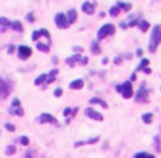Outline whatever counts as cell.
Returning <instances> with one entry per match:
<instances>
[{
  "instance_id": "cell-32",
  "label": "cell",
  "mask_w": 161,
  "mask_h": 158,
  "mask_svg": "<svg viewBox=\"0 0 161 158\" xmlns=\"http://www.w3.org/2000/svg\"><path fill=\"white\" fill-rule=\"evenodd\" d=\"M53 94H55L56 97H59V96L63 94V89H61V88H56V89H55V92H53Z\"/></svg>"
},
{
  "instance_id": "cell-22",
  "label": "cell",
  "mask_w": 161,
  "mask_h": 158,
  "mask_svg": "<svg viewBox=\"0 0 161 158\" xmlns=\"http://www.w3.org/2000/svg\"><path fill=\"white\" fill-rule=\"evenodd\" d=\"M8 111L11 113V114H17V116H23V110H22V108H19V106H17V108H9Z\"/></svg>"
},
{
  "instance_id": "cell-9",
  "label": "cell",
  "mask_w": 161,
  "mask_h": 158,
  "mask_svg": "<svg viewBox=\"0 0 161 158\" xmlns=\"http://www.w3.org/2000/svg\"><path fill=\"white\" fill-rule=\"evenodd\" d=\"M82 9L86 13V14H94V9H96V6H94V3L91 2H85L82 5Z\"/></svg>"
},
{
  "instance_id": "cell-38",
  "label": "cell",
  "mask_w": 161,
  "mask_h": 158,
  "mask_svg": "<svg viewBox=\"0 0 161 158\" xmlns=\"http://www.w3.org/2000/svg\"><path fill=\"white\" fill-rule=\"evenodd\" d=\"M8 52H9V53L14 52V46H9V47H8Z\"/></svg>"
},
{
  "instance_id": "cell-28",
  "label": "cell",
  "mask_w": 161,
  "mask_h": 158,
  "mask_svg": "<svg viewBox=\"0 0 161 158\" xmlns=\"http://www.w3.org/2000/svg\"><path fill=\"white\" fill-rule=\"evenodd\" d=\"M39 36H41V33H39V31H33L31 33V39H33V41H38Z\"/></svg>"
},
{
  "instance_id": "cell-18",
  "label": "cell",
  "mask_w": 161,
  "mask_h": 158,
  "mask_svg": "<svg viewBox=\"0 0 161 158\" xmlns=\"http://www.w3.org/2000/svg\"><path fill=\"white\" fill-rule=\"evenodd\" d=\"M11 27L16 30V31H23V27H22V23L19 22V21H14V22H11Z\"/></svg>"
},
{
  "instance_id": "cell-24",
  "label": "cell",
  "mask_w": 161,
  "mask_h": 158,
  "mask_svg": "<svg viewBox=\"0 0 161 158\" xmlns=\"http://www.w3.org/2000/svg\"><path fill=\"white\" fill-rule=\"evenodd\" d=\"M119 11H120V9L117 8V6H113V8L110 9V16H113V17H116V16L119 14Z\"/></svg>"
},
{
  "instance_id": "cell-15",
  "label": "cell",
  "mask_w": 161,
  "mask_h": 158,
  "mask_svg": "<svg viewBox=\"0 0 161 158\" xmlns=\"http://www.w3.org/2000/svg\"><path fill=\"white\" fill-rule=\"evenodd\" d=\"M91 103H99V105L103 106V108H106V106H108V103L103 102L102 99H99V97H92V99H91Z\"/></svg>"
},
{
  "instance_id": "cell-1",
  "label": "cell",
  "mask_w": 161,
  "mask_h": 158,
  "mask_svg": "<svg viewBox=\"0 0 161 158\" xmlns=\"http://www.w3.org/2000/svg\"><path fill=\"white\" fill-rule=\"evenodd\" d=\"M160 42H161V27L156 25V27H153L152 36H150V42H149V50L150 52H155L156 47L160 46Z\"/></svg>"
},
{
  "instance_id": "cell-35",
  "label": "cell",
  "mask_w": 161,
  "mask_h": 158,
  "mask_svg": "<svg viewBox=\"0 0 161 158\" xmlns=\"http://www.w3.org/2000/svg\"><path fill=\"white\" fill-rule=\"evenodd\" d=\"M19 103H21V102H19V99H14V100H13V106H19Z\"/></svg>"
},
{
  "instance_id": "cell-21",
  "label": "cell",
  "mask_w": 161,
  "mask_h": 158,
  "mask_svg": "<svg viewBox=\"0 0 161 158\" xmlns=\"http://www.w3.org/2000/svg\"><path fill=\"white\" fill-rule=\"evenodd\" d=\"M45 80H47V74H42V75H39L38 78L35 80V85H42Z\"/></svg>"
},
{
  "instance_id": "cell-13",
  "label": "cell",
  "mask_w": 161,
  "mask_h": 158,
  "mask_svg": "<svg viewBox=\"0 0 161 158\" xmlns=\"http://www.w3.org/2000/svg\"><path fill=\"white\" fill-rule=\"evenodd\" d=\"M70 89H82L83 88V80H73L70 82Z\"/></svg>"
},
{
  "instance_id": "cell-8",
  "label": "cell",
  "mask_w": 161,
  "mask_h": 158,
  "mask_svg": "<svg viewBox=\"0 0 161 158\" xmlns=\"http://www.w3.org/2000/svg\"><path fill=\"white\" fill-rule=\"evenodd\" d=\"M39 121H41L42 124H56V119L52 116V114H49V113L41 114V116H39Z\"/></svg>"
},
{
  "instance_id": "cell-20",
  "label": "cell",
  "mask_w": 161,
  "mask_h": 158,
  "mask_svg": "<svg viewBox=\"0 0 161 158\" xmlns=\"http://www.w3.org/2000/svg\"><path fill=\"white\" fill-rule=\"evenodd\" d=\"M152 119H153V114L152 113H146V114H142V121L146 124H150L152 122Z\"/></svg>"
},
{
  "instance_id": "cell-34",
  "label": "cell",
  "mask_w": 161,
  "mask_h": 158,
  "mask_svg": "<svg viewBox=\"0 0 161 158\" xmlns=\"http://www.w3.org/2000/svg\"><path fill=\"white\" fill-rule=\"evenodd\" d=\"M6 130H11V132H13V130H14V125H13V124H6Z\"/></svg>"
},
{
  "instance_id": "cell-3",
  "label": "cell",
  "mask_w": 161,
  "mask_h": 158,
  "mask_svg": "<svg viewBox=\"0 0 161 158\" xmlns=\"http://www.w3.org/2000/svg\"><path fill=\"white\" fill-rule=\"evenodd\" d=\"M114 33V25L113 23H105V25L102 27V28L99 30V33H97V38L99 39H103L106 38L108 35H113Z\"/></svg>"
},
{
  "instance_id": "cell-23",
  "label": "cell",
  "mask_w": 161,
  "mask_h": 158,
  "mask_svg": "<svg viewBox=\"0 0 161 158\" xmlns=\"http://www.w3.org/2000/svg\"><path fill=\"white\" fill-rule=\"evenodd\" d=\"M135 158H155L152 155V153H147V152H139V153H136Z\"/></svg>"
},
{
  "instance_id": "cell-19",
  "label": "cell",
  "mask_w": 161,
  "mask_h": 158,
  "mask_svg": "<svg viewBox=\"0 0 161 158\" xmlns=\"http://www.w3.org/2000/svg\"><path fill=\"white\" fill-rule=\"evenodd\" d=\"M138 25H139L141 31H147V28L150 27V23L147 22V21H139V22H138Z\"/></svg>"
},
{
  "instance_id": "cell-26",
  "label": "cell",
  "mask_w": 161,
  "mask_h": 158,
  "mask_svg": "<svg viewBox=\"0 0 161 158\" xmlns=\"http://www.w3.org/2000/svg\"><path fill=\"white\" fill-rule=\"evenodd\" d=\"M75 111H77L75 108H73V110H72V108H66V110H64V116H66V117H69L70 114H75Z\"/></svg>"
},
{
  "instance_id": "cell-12",
  "label": "cell",
  "mask_w": 161,
  "mask_h": 158,
  "mask_svg": "<svg viewBox=\"0 0 161 158\" xmlns=\"http://www.w3.org/2000/svg\"><path fill=\"white\" fill-rule=\"evenodd\" d=\"M116 6H117L119 9H124V11H130V9H132V5H130V3H125V2H122V0H119Z\"/></svg>"
},
{
  "instance_id": "cell-36",
  "label": "cell",
  "mask_w": 161,
  "mask_h": 158,
  "mask_svg": "<svg viewBox=\"0 0 161 158\" xmlns=\"http://www.w3.org/2000/svg\"><path fill=\"white\" fill-rule=\"evenodd\" d=\"M80 64H88V58H86V56H83V58H82V63H80Z\"/></svg>"
},
{
  "instance_id": "cell-16",
  "label": "cell",
  "mask_w": 161,
  "mask_h": 158,
  "mask_svg": "<svg viewBox=\"0 0 161 158\" xmlns=\"http://www.w3.org/2000/svg\"><path fill=\"white\" fill-rule=\"evenodd\" d=\"M0 27H2V30H5L6 27H11V22L6 17H0Z\"/></svg>"
},
{
  "instance_id": "cell-37",
  "label": "cell",
  "mask_w": 161,
  "mask_h": 158,
  "mask_svg": "<svg viewBox=\"0 0 161 158\" xmlns=\"http://www.w3.org/2000/svg\"><path fill=\"white\" fill-rule=\"evenodd\" d=\"M27 19H28V21H35V16H33V14H31V13H30V14H28V16H27Z\"/></svg>"
},
{
  "instance_id": "cell-30",
  "label": "cell",
  "mask_w": 161,
  "mask_h": 158,
  "mask_svg": "<svg viewBox=\"0 0 161 158\" xmlns=\"http://www.w3.org/2000/svg\"><path fill=\"white\" fill-rule=\"evenodd\" d=\"M100 49H99V44L97 42H92V53H99Z\"/></svg>"
},
{
  "instance_id": "cell-31",
  "label": "cell",
  "mask_w": 161,
  "mask_h": 158,
  "mask_svg": "<svg viewBox=\"0 0 161 158\" xmlns=\"http://www.w3.org/2000/svg\"><path fill=\"white\" fill-rule=\"evenodd\" d=\"M21 144H23V146H28V138H27V136H22V138H21Z\"/></svg>"
},
{
  "instance_id": "cell-27",
  "label": "cell",
  "mask_w": 161,
  "mask_h": 158,
  "mask_svg": "<svg viewBox=\"0 0 161 158\" xmlns=\"http://www.w3.org/2000/svg\"><path fill=\"white\" fill-rule=\"evenodd\" d=\"M147 64H149V60H142V61H141V64L138 66V69H136V70H139V69H146V68H147Z\"/></svg>"
},
{
  "instance_id": "cell-2",
  "label": "cell",
  "mask_w": 161,
  "mask_h": 158,
  "mask_svg": "<svg viewBox=\"0 0 161 158\" xmlns=\"http://www.w3.org/2000/svg\"><path fill=\"white\" fill-rule=\"evenodd\" d=\"M116 89L119 91V92H122V96L125 97V99L133 97V86H132V83H130V82L124 83V85H119Z\"/></svg>"
},
{
  "instance_id": "cell-6",
  "label": "cell",
  "mask_w": 161,
  "mask_h": 158,
  "mask_svg": "<svg viewBox=\"0 0 161 158\" xmlns=\"http://www.w3.org/2000/svg\"><path fill=\"white\" fill-rule=\"evenodd\" d=\"M17 53H19V58H21V60H27L30 55H31V49L27 47V46H21L17 49Z\"/></svg>"
},
{
  "instance_id": "cell-17",
  "label": "cell",
  "mask_w": 161,
  "mask_h": 158,
  "mask_svg": "<svg viewBox=\"0 0 161 158\" xmlns=\"http://www.w3.org/2000/svg\"><path fill=\"white\" fill-rule=\"evenodd\" d=\"M56 74H58V70H56V69H53L52 72H50V75L47 77V80H45V85H49V83H52L53 80H55V75H56Z\"/></svg>"
},
{
  "instance_id": "cell-10",
  "label": "cell",
  "mask_w": 161,
  "mask_h": 158,
  "mask_svg": "<svg viewBox=\"0 0 161 158\" xmlns=\"http://www.w3.org/2000/svg\"><path fill=\"white\" fill-rule=\"evenodd\" d=\"M82 58L83 56H78V55H73V56H69L67 60H66V63H67L69 66H75V63H82Z\"/></svg>"
},
{
  "instance_id": "cell-25",
  "label": "cell",
  "mask_w": 161,
  "mask_h": 158,
  "mask_svg": "<svg viewBox=\"0 0 161 158\" xmlns=\"http://www.w3.org/2000/svg\"><path fill=\"white\" fill-rule=\"evenodd\" d=\"M38 49L41 50V52H49V46L47 44H41V42H38Z\"/></svg>"
},
{
  "instance_id": "cell-11",
  "label": "cell",
  "mask_w": 161,
  "mask_h": 158,
  "mask_svg": "<svg viewBox=\"0 0 161 158\" xmlns=\"http://www.w3.org/2000/svg\"><path fill=\"white\" fill-rule=\"evenodd\" d=\"M66 17H67V22L69 23H73L77 21V11L75 9H69V13H67V16H66Z\"/></svg>"
},
{
  "instance_id": "cell-7",
  "label": "cell",
  "mask_w": 161,
  "mask_h": 158,
  "mask_svg": "<svg viewBox=\"0 0 161 158\" xmlns=\"http://www.w3.org/2000/svg\"><path fill=\"white\" fill-rule=\"evenodd\" d=\"M85 114L86 116H89L91 119H94V121H102L103 119V116L100 113H97L96 110H92V108H86L85 110Z\"/></svg>"
},
{
  "instance_id": "cell-29",
  "label": "cell",
  "mask_w": 161,
  "mask_h": 158,
  "mask_svg": "<svg viewBox=\"0 0 161 158\" xmlns=\"http://www.w3.org/2000/svg\"><path fill=\"white\" fill-rule=\"evenodd\" d=\"M14 152H16V147H14V146H8V149H6V153H8V155H13Z\"/></svg>"
},
{
  "instance_id": "cell-4",
  "label": "cell",
  "mask_w": 161,
  "mask_h": 158,
  "mask_svg": "<svg viewBox=\"0 0 161 158\" xmlns=\"http://www.w3.org/2000/svg\"><path fill=\"white\" fill-rule=\"evenodd\" d=\"M55 23H56V27H59V28H67L69 27L67 17H66L63 13H58V14L55 16Z\"/></svg>"
},
{
  "instance_id": "cell-14",
  "label": "cell",
  "mask_w": 161,
  "mask_h": 158,
  "mask_svg": "<svg viewBox=\"0 0 161 158\" xmlns=\"http://www.w3.org/2000/svg\"><path fill=\"white\" fill-rule=\"evenodd\" d=\"M8 91H9V86L6 85L3 80H0V94H2V96H6V94H8Z\"/></svg>"
},
{
  "instance_id": "cell-5",
  "label": "cell",
  "mask_w": 161,
  "mask_h": 158,
  "mask_svg": "<svg viewBox=\"0 0 161 158\" xmlns=\"http://www.w3.org/2000/svg\"><path fill=\"white\" fill-rule=\"evenodd\" d=\"M147 96H149L147 89L144 88V86H141L139 91L135 94V100H136V102H147V100H149V97H147Z\"/></svg>"
},
{
  "instance_id": "cell-33",
  "label": "cell",
  "mask_w": 161,
  "mask_h": 158,
  "mask_svg": "<svg viewBox=\"0 0 161 158\" xmlns=\"http://www.w3.org/2000/svg\"><path fill=\"white\" fill-rule=\"evenodd\" d=\"M39 33H41V36H45V38L49 39V31H47V30H39Z\"/></svg>"
}]
</instances>
